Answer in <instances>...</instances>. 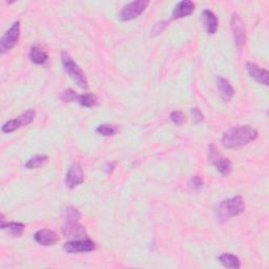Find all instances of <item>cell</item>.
I'll return each instance as SVG.
<instances>
[{
	"mask_svg": "<svg viewBox=\"0 0 269 269\" xmlns=\"http://www.w3.org/2000/svg\"><path fill=\"white\" fill-rule=\"evenodd\" d=\"M258 136V130L251 125L233 127L224 132L222 144L225 148H238L255 141Z\"/></svg>",
	"mask_w": 269,
	"mask_h": 269,
	"instance_id": "obj_1",
	"label": "cell"
},
{
	"mask_svg": "<svg viewBox=\"0 0 269 269\" xmlns=\"http://www.w3.org/2000/svg\"><path fill=\"white\" fill-rule=\"evenodd\" d=\"M244 210L245 203L243 198L241 196H236L234 198L222 201L216 210V214L220 221H226L230 218L241 215Z\"/></svg>",
	"mask_w": 269,
	"mask_h": 269,
	"instance_id": "obj_2",
	"label": "cell"
},
{
	"mask_svg": "<svg viewBox=\"0 0 269 269\" xmlns=\"http://www.w3.org/2000/svg\"><path fill=\"white\" fill-rule=\"evenodd\" d=\"M61 62L64 68V71L69 74L71 77V79L78 85L82 89H87L88 88V82L86 77L83 73V71L79 68V65L77 64L74 59L71 57L69 53L63 51L61 53Z\"/></svg>",
	"mask_w": 269,
	"mask_h": 269,
	"instance_id": "obj_3",
	"label": "cell"
},
{
	"mask_svg": "<svg viewBox=\"0 0 269 269\" xmlns=\"http://www.w3.org/2000/svg\"><path fill=\"white\" fill-rule=\"evenodd\" d=\"M208 159L209 162L216 167V169L222 176L224 177L228 176L230 172H232L233 170L232 162H230L228 158L222 155L214 143H211L208 147Z\"/></svg>",
	"mask_w": 269,
	"mask_h": 269,
	"instance_id": "obj_4",
	"label": "cell"
},
{
	"mask_svg": "<svg viewBox=\"0 0 269 269\" xmlns=\"http://www.w3.org/2000/svg\"><path fill=\"white\" fill-rule=\"evenodd\" d=\"M20 21H15L11 28L4 34L0 39V53L6 54L10 52L19 41L20 37Z\"/></svg>",
	"mask_w": 269,
	"mask_h": 269,
	"instance_id": "obj_5",
	"label": "cell"
},
{
	"mask_svg": "<svg viewBox=\"0 0 269 269\" xmlns=\"http://www.w3.org/2000/svg\"><path fill=\"white\" fill-rule=\"evenodd\" d=\"M149 5L146 0H138V2H132L127 4L122 8L119 14V18L122 21H129L132 19H136L139 17Z\"/></svg>",
	"mask_w": 269,
	"mask_h": 269,
	"instance_id": "obj_6",
	"label": "cell"
},
{
	"mask_svg": "<svg viewBox=\"0 0 269 269\" xmlns=\"http://www.w3.org/2000/svg\"><path fill=\"white\" fill-rule=\"evenodd\" d=\"M36 117V113L34 109H29L27 110L25 114H23L21 116H19L15 119H12V120H9L7 121L4 125H3V131L4 132H13L19 128H21L24 126H27L29 124H31L34 119Z\"/></svg>",
	"mask_w": 269,
	"mask_h": 269,
	"instance_id": "obj_7",
	"label": "cell"
},
{
	"mask_svg": "<svg viewBox=\"0 0 269 269\" xmlns=\"http://www.w3.org/2000/svg\"><path fill=\"white\" fill-rule=\"evenodd\" d=\"M63 249L68 254H83L91 253L96 249V244L88 238L77 239L66 242L63 245Z\"/></svg>",
	"mask_w": 269,
	"mask_h": 269,
	"instance_id": "obj_8",
	"label": "cell"
},
{
	"mask_svg": "<svg viewBox=\"0 0 269 269\" xmlns=\"http://www.w3.org/2000/svg\"><path fill=\"white\" fill-rule=\"evenodd\" d=\"M84 182V172L79 163H73L65 175V185L68 188L73 189Z\"/></svg>",
	"mask_w": 269,
	"mask_h": 269,
	"instance_id": "obj_9",
	"label": "cell"
},
{
	"mask_svg": "<svg viewBox=\"0 0 269 269\" xmlns=\"http://www.w3.org/2000/svg\"><path fill=\"white\" fill-rule=\"evenodd\" d=\"M232 30H233V35H234V41L236 47L241 50L246 41V32H245V27L244 23L242 21V19L238 14H233L232 16Z\"/></svg>",
	"mask_w": 269,
	"mask_h": 269,
	"instance_id": "obj_10",
	"label": "cell"
},
{
	"mask_svg": "<svg viewBox=\"0 0 269 269\" xmlns=\"http://www.w3.org/2000/svg\"><path fill=\"white\" fill-rule=\"evenodd\" d=\"M62 234L66 238L76 239H85L87 237L86 229L83 225L79 224L78 221L66 222L62 227Z\"/></svg>",
	"mask_w": 269,
	"mask_h": 269,
	"instance_id": "obj_11",
	"label": "cell"
},
{
	"mask_svg": "<svg viewBox=\"0 0 269 269\" xmlns=\"http://www.w3.org/2000/svg\"><path fill=\"white\" fill-rule=\"evenodd\" d=\"M246 70L248 75L252 77V78L257 81L260 84H263L265 86L268 85L269 83V73L267 70L260 68L254 62H247L246 63Z\"/></svg>",
	"mask_w": 269,
	"mask_h": 269,
	"instance_id": "obj_12",
	"label": "cell"
},
{
	"mask_svg": "<svg viewBox=\"0 0 269 269\" xmlns=\"http://www.w3.org/2000/svg\"><path fill=\"white\" fill-rule=\"evenodd\" d=\"M35 241L42 246H53L59 241V236L57 235L54 230L43 228L38 230V232L34 235Z\"/></svg>",
	"mask_w": 269,
	"mask_h": 269,
	"instance_id": "obj_13",
	"label": "cell"
},
{
	"mask_svg": "<svg viewBox=\"0 0 269 269\" xmlns=\"http://www.w3.org/2000/svg\"><path fill=\"white\" fill-rule=\"evenodd\" d=\"M196 8V5L190 2V0H184V2L179 3L174 11L171 13V19L172 20H176V19H181L184 17H187L194 13Z\"/></svg>",
	"mask_w": 269,
	"mask_h": 269,
	"instance_id": "obj_14",
	"label": "cell"
},
{
	"mask_svg": "<svg viewBox=\"0 0 269 269\" xmlns=\"http://www.w3.org/2000/svg\"><path fill=\"white\" fill-rule=\"evenodd\" d=\"M217 86L221 94V97L223 101L228 102L233 99L234 95H235V89L227 79L223 78V77L221 76H218L217 77Z\"/></svg>",
	"mask_w": 269,
	"mask_h": 269,
	"instance_id": "obj_15",
	"label": "cell"
},
{
	"mask_svg": "<svg viewBox=\"0 0 269 269\" xmlns=\"http://www.w3.org/2000/svg\"><path fill=\"white\" fill-rule=\"evenodd\" d=\"M202 19H203V25H204L206 32L210 35H214L217 32L218 25H219L218 18L215 15V13L209 10H205L203 11Z\"/></svg>",
	"mask_w": 269,
	"mask_h": 269,
	"instance_id": "obj_16",
	"label": "cell"
},
{
	"mask_svg": "<svg viewBox=\"0 0 269 269\" xmlns=\"http://www.w3.org/2000/svg\"><path fill=\"white\" fill-rule=\"evenodd\" d=\"M30 59L34 64L41 65L48 61L49 55L47 51H44L42 48L38 47V46H34L31 48V51H30Z\"/></svg>",
	"mask_w": 269,
	"mask_h": 269,
	"instance_id": "obj_17",
	"label": "cell"
},
{
	"mask_svg": "<svg viewBox=\"0 0 269 269\" xmlns=\"http://www.w3.org/2000/svg\"><path fill=\"white\" fill-rule=\"evenodd\" d=\"M0 227L4 230H7L8 234L13 236V237H21L25 233L26 226L25 224L20 222H8L0 224Z\"/></svg>",
	"mask_w": 269,
	"mask_h": 269,
	"instance_id": "obj_18",
	"label": "cell"
},
{
	"mask_svg": "<svg viewBox=\"0 0 269 269\" xmlns=\"http://www.w3.org/2000/svg\"><path fill=\"white\" fill-rule=\"evenodd\" d=\"M220 263L227 268H235L238 269L241 267V261L240 259L232 254H223L219 257Z\"/></svg>",
	"mask_w": 269,
	"mask_h": 269,
	"instance_id": "obj_19",
	"label": "cell"
},
{
	"mask_svg": "<svg viewBox=\"0 0 269 269\" xmlns=\"http://www.w3.org/2000/svg\"><path fill=\"white\" fill-rule=\"evenodd\" d=\"M63 219L66 222H74V221H79L81 218V214L80 211L75 208L74 206H68L63 209V213H62Z\"/></svg>",
	"mask_w": 269,
	"mask_h": 269,
	"instance_id": "obj_20",
	"label": "cell"
},
{
	"mask_svg": "<svg viewBox=\"0 0 269 269\" xmlns=\"http://www.w3.org/2000/svg\"><path fill=\"white\" fill-rule=\"evenodd\" d=\"M78 103L84 107H93L95 105L98 104V99L94 94H83L78 96V99H77Z\"/></svg>",
	"mask_w": 269,
	"mask_h": 269,
	"instance_id": "obj_21",
	"label": "cell"
},
{
	"mask_svg": "<svg viewBox=\"0 0 269 269\" xmlns=\"http://www.w3.org/2000/svg\"><path fill=\"white\" fill-rule=\"evenodd\" d=\"M96 130L103 137H113L119 131V127L114 124H101Z\"/></svg>",
	"mask_w": 269,
	"mask_h": 269,
	"instance_id": "obj_22",
	"label": "cell"
},
{
	"mask_svg": "<svg viewBox=\"0 0 269 269\" xmlns=\"http://www.w3.org/2000/svg\"><path fill=\"white\" fill-rule=\"evenodd\" d=\"M47 162H48V156H46V155H37L35 157H32L26 163L25 166H26L27 169H36L38 167L42 166Z\"/></svg>",
	"mask_w": 269,
	"mask_h": 269,
	"instance_id": "obj_23",
	"label": "cell"
},
{
	"mask_svg": "<svg viewBox=\"0 0 269 269\" xmlns=\"http://www.w3.org/2000/svg\"><path fill=\"white\" fill-rule=\"evenodd\" d=\"M170 120L174 124H176L178 126H181V125H183L186 122V117H185V115L182 111L175 110V111H172L170 114Z\"/></svg>",
	"mask_w": 269,
	"mask_h": 269,
	"instance_id": "obj_24",
	"label": "cell"
},
{
	"mask_svg": "<svg viewBox=\"0 0 269 269\" xmlns=\"http://www.w3.org/2000/svg\"><path fill=\"white\" fill-rule=\"evenodd\" d=\"M188 186H189V188H190L191 190L199 191L200 189L203 188V186H204V181H203V179H202L201 177L195 176V177H193V178H191V179L189 180Z\"/></svg>",
	"mask_w": 269,
	"mask_h": 269,
	"instance_id": "obj_25",
	"label": "cell"
},
{
	"mask_svg": "<svg viewBox=\"0 0 269 269\" xmlns=\"http://www.w3.org/2000/svg\"><path fill=\"white\" fill-rule=\"evenodd\" d=\"M77 99H78V96H77L75 91L71 88L65 89L61 95V100L64 102H73V101H76Z\"/></svg>",
	"mask_w": 269,
	"mask_h": 269,
	"instance_id": "obj_26",
	"label": "cell"
},
{
	"mask_svg": "<svg viewBox=\"0 0 269 269\" xmlns=\"http://www.w3.org/2000/svg\"><path fill=\"white\" fill-rule=\"evenodd\" d=\"M191 116H193L194 120L196 123H199L203 120V114L199 108H193L191 109Z\"/></svg>",
	"mask_w": 269,
	"mask_h": 269,
	"instance_id": "obj_27",
	"label": "cell"
}]
</instances>
